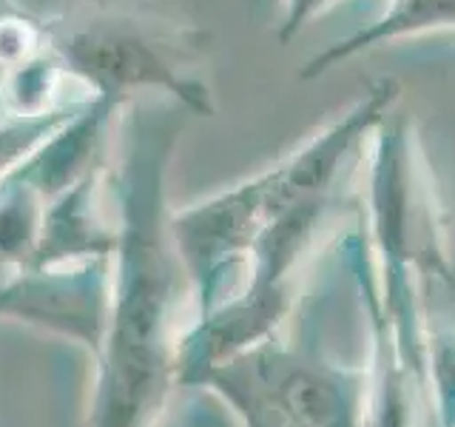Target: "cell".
Here are the masks:
<instances>
[{
	"label": "cell",
	"mask_w": 455,
	"mask_h": 427,
	"mask_svg": "<svg viewBox=\"0 0 455 427\" xmlns=\"http://www.w3.org/2000/svg\"><path fill=\"white\" fill-rule=\"evenodd\" d=\"M185 114L177 103L132 100L114 125L106 182L117 199V246L89 427H154L177 384V308L188 279L171 239L168 171Z\"/></svg>",
	"instance_id": "obj_1"
},
{
	"label": "cell",
	"mask_w": 455,
	"mask_h": 427,
	"mask_svg": "<svg viewBox=\"0 0 455 427\" xmlns=\"http://www.w3.org/2000/svg\"><path fill=\"white\" fill-rule=\"evenodd\" d=\"M66 77L92 100L132 103L165 94L194 117H213L205 60L211 35L199 23L132 0H80L43 18Z\"/></svg>",
	"instance_id": "obj_2"
},
{
	"label": "cell",
	"mask_w": 455,
	"mask_h": 427,
	"mask_svg": "<svg viewBox=\"0 0 455 427\" xmlns=\"http://www.w3.org/2000/svg\"><path fill=\"white\" fill-rule=\"evenodd\" d=\"M199 388L217 393L242 427H367L373 382L296 350L279 336L217 365Z\"/></svg>",
	"instance_id": "obj_3"
},
{
	"label": "cell",
	"mask_w": 455,
	"mask_h": 427,
	"mask_svg": "<svg viewBox=\"0 0 455 427\" xmlns=\"http://www.w3.org/2000/svg\"><path fill=\"white\" fill-rule=\"evenodd\" d=\"M370 260L379 270H421L455 282L441 248L430 165L407 117L395 109L370 134L367 163Z\"/></svg>",
	"instance_id": "obj_4"
},
{
	"label": "cell",
	"mask_w": 455,
	"mask_h": 427,
	"mask_svg": "<svg viewBox=\"0 0 455 427\" xmlns=\"http://www.w3.org/2000/svg\"><path fill=\"white\" fill-rule=\"evenodd\" d=\"M270 217V168L199 203L171 211V239L188 279L194 317H203L242 288L251 251Z\"/></svg>",
	"instance_id": "obj_5"
},
{
	"label": "cell",
	"mask_w": 455,
	"mask_h": 427,
	"mask_svg": "<svg viewBox=\"0 0 455 427\" xmlns=\"http://www.w3.org/2000/svg\"><path fill=\"white\" fill-rule=\"evenodd\" d=\"M111 310V256L32 265L0 282V319L20 322L92 353L103 345Z\"/></svg>",
	"instance_id": "obj_6"
},
{
	"label": "cell",
	"mask_w": 455,
	"mask_h": 427,
	"mask_svg": "<svg viewBox=\"0 0 455 427\" xmlns=\"http://www.w3.org/2000/svg\"><path fill=\"white\" fill-rule=\"evenodd\" d=\"M108 177V163L97 165L66 191L52 197L43 211L40 239L32 265L83 262L97 256H111L117 246V228L100 217L97 191ZM28 265V268H32Z\"/></svg>",
	"instance_id": "obj_7"
},
{
	"label": "cell",
	"mask_w": 455,
	"mask_h": 427,
	"mask_svg": "<svg viewBox=\"0 0 455 427\" xmlns=\"http://www.w3.org/2000/svg\"><path fill=\"white\" fill-rule=\"evenodd\" d=\"M438 32L455 35V0H387V6H384L376 20H370L367 26L355 28L353 35L331 43L319 54H313L302 66V71H299V77L319 80L331 75L333 68L345 66L373 49Z\"/></svg>",
	"instance_id": "obj_8"
},
{
	"label": "cell",
	"mask_w": 455,
	"mask_h": 427,
	"mask_svg": "<svg viewBox=\"0 0 455 427\" xmlns=\"http://www.w3.org/2000/svg\"><path fill=\"white\" fill-rule=\"evenodd\" d=\"M46 199L18 168L0 180V274L32 265Z\"/></svg>",
	"instance_id": "obj_9"
},
{
	"label": "cell",
	"mask_w": 455,
	"mask_h": 427,
	"mask_svg": "<svg viewBox=\"0 0 455 427\" xmlns=\"http://www.w3.org/2000/svg\"><path fill=\"white\" fill-rule=\"evenodd\" d=\"M92 97H77L71 103L46 111V114H0V180L23 165L57 128L66 125Z\"/></svg>",
	"instance_id": "obj_10"
},
{
	"label": "cell",
	"mask_w": 455,
	"mask_h": 427,
	"mask_svg": "<svg viewBox=\"0 0 455 427\" xmlns=\"http://www.w3.org/2000/svg\"><path fill=\"white\" fill-rule=\"evenodd\" d=\"M46 52L49 37L43 20L28 18L12 0H0V83Z\"/></svg>",
	"instance_id": "obj_11"
},
{
	"label": "cell",
	"mask_w": 455,
	"mask_h": 427,
	"mask_svg": "<svg viewBox=\"0 0 455 427\" xmlns=\"http://www.w3.org/2000/svg\"><path fill=\"white\" fill-rule=\"evenodd\" d=\"M427 362H430L441 427H455V331L430 336Z\"/></svg>",
	"instance_id": "obj_12"
},
{
	"label": "cell",
	"mask_w": 455,
	"mask_h": 427,
	"mask_svg": "<svg viewBox=\"0 0 455 427\" xmlns=\"http://www.w3.org/2000/svg\"><path fill=\"white\" fill-rule=\"evenodd\" d=\"M341 0H279V23H276V40L288 46L293 37H299L305 28L327 14Z\"/></svg>",
	"instance_id": "obj_13"
}]
</instances>
